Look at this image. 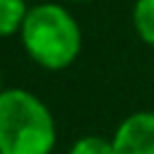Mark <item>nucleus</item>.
Segmentation results:
<instances>
[{"instance_id": "1", "label": "nucleus", "mask_w": 154, "mask_h": 154, "mask_svg": "<svg viewBox=\"0 0 154 154\" xmlns=\"http://www.w3.org/2000/svg\"><path fill=\"white\" fill-rule=\"evenodd\" d=\"M19 41L29 60L51 72L70 67L82 53V29L75 14L60 2L31 5Z\"/></svg>"}, {"instance_id": "2", "label": "nucleus", "mask_w": 154, "mask_h": 154, "mask_svg": "<svg viewBox=\"0 0 154 154\" xmlns=\"http://www.w3.org/2000/svg\"><path fill=\"white\" fill-rule=\"evenodd\" d=\"M58 125L41 96L22 87L0 94V154H53Z\"/></svg>"}, {"instance_id": "3", "label": "nucleus", "mask_w": 154, "mask_h": 154, "mask_svg": "<svg viewBox=\"0 0 154 154\" xmlns=\"http://www.w3.org/2000/svg\"><path fill=\"white\" fill-rule=\"evenodd\" d=\"M113 154H154V111L125 116L113 137Z\"/></svg>"}, {"instance_id": "4", "label": "nucleus", "mask_w": 154, "mask_h": 154, "mask_svg": "<svg viewBox=\"0 0 154 154\" xmlns=\"http://www.w3.org/2000/svg\"><path fill=\"white\" fill-rule=\"evenodd\" d=\"M26 12H29L26 0H0V38L19 34Z\"/></svg>"}, {"instance_id": "5", "label": "nucleus", "mask_w": 154, "mask_h": 154, "mask_svg": "<svg viewBox=\"0 0 154 154\" xmlns=\"http://www.w3.org/2000/svg\"><path fill=\"white\" fill-rule=\"evenodd\" d=\"M132 29L147 46H154V0H135Z\"/></svg>"}, {"instance_id": "6", "label": "nucleus", "mask_w": 154, "mask_h": 154, "mask_svg": "<svg viewBox=\"0 0 154 154\" xmlns=\"http://www.w3.org/2000/svg\"><path fill=\"white\" fill-rule=\"evenodd\" d=\"M67 154H113V142L101 135H82L70 144Z\"/></svg>"}, {"instance_id": "7", "label": "nucleus", "mask_w": 154, "mask_h": 154, "mask_svg": "<svg viewBox=\"0 0 154 154\" xmlns=\"http://www.w3.org/2000/svg\"><path fill=\"white\" fill-rule=\"evenodd\" d=\"M65 2H77V5H84V2H94V0H65Z\"/></svg>"}, {"instance_id": "8", "label": "nucleus", "mask_w": 154, "mask_h": 154, "mask_svg": "<svg viewBox=\"0 0 154 154\" xmlns=\"http://www.w3.org/2000/svg\"><path fill=\"white\" fill-rule=\"evenodd\" d=\"M2 89H5V87H2V72H0V94H2Z\"/></svg>"}]
</instances>
